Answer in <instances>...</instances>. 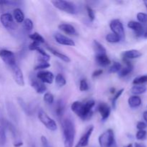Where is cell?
<instances>
[{"label":"cell","instance_id":"obj_1","mask_svg":"<svg viewBox=\"0 0 147 147\" xmlns=\"http://www.w3.org/2000/svg\"><path fill=\"white\" fill-rule=\"evenodd\" d=\"M95 104L96 103L93 100H89L85 103L80 101H75L72 103L71 110L82 120L86 121L91 118L93 115L92 109L94 107Z\"/></svg>","mask_w":147,"mask_h":147},{"label":"cell","instance_id":"obj_2","mask_svg":"<svg viewBox=\"0 0 147 147\" xmlns=\"http://www.w3.org/2000/svg\"><path fill=\"white\" fill-rule=\"evenodd\" d=\"M64 147H73L76 136V127L71 119H65L62 122Z\"/></svg>","mask_w":147,"mask_h":147},{"label":"cell","instance_id":"obj_3","mask_svg":"<svg viewBox=\"0 0 147 147\" xmlns=\"http://www.w3.org/2000/svg\"><path fill=\"white\" fill-rule=\"evenodd\" d=\"M52 4L58 9L65 11L66 13L71 14H75L78 13V9L76 4L73 2L64 0H55L51 1Z\"/></svg>","mask_w":147,"mask_h":147},{"label":"cell","instance_id":"obj_4","mask_svg":"<svg viewBox=\"0 0 147 147\" xmlns=\"http://www.w3.org/2000/svg\"><path fill=\"white\" fill-rule=\"evenodd\" d=\"M100 147H111L114 144V133L112 129H108L98 138Z\"/></svg>","mask_w":147,"mask_h":147},{"label":"cell","instance_id":"obj_5","mask_svg":"<svg viewBox=\"0 0 147 147\" xmlns=\"http://www.w3.org/2000/svg\"><path fill=\"white\" fill-rule=\"evenodd\" d=\"M38 119L40 121V122L47 129H49L50 131H55L57 130V124H56V122L53 119H51L44 111L40 110L39 111Z\"/></svg>","mask_w":147,"mask_h":147},{"label":"cell","instance_id":"obj_6","mask_svg":"<svg viewBox=\"0 0 147 147\" xmlns=\"http://www.w3.org/2000/svg\"><path fill=\"white\" fill-rule=\"evenodd\" d=\"M110 28L113 34L120 37L121 40L125 39V31L123 24L119 20H113L110 23Z\"/></svg>","mask_w":147,"mask_h":147},{"label":"cell","instance_id":"obj_7","mask_svg":"<svg viewBox=\"0 0 147 147\" xmlns=\"http://www.w3.org/2000/svg\"><path fill=\"white\" fill-rule=\"evenodd\" d=\"M0 21L3 27L7 30H14L17 28L12 15L9 13H4L0 16Z\"/></svg>","mask_w":147,"mask_h":147},{"label":"cell","instance_id":"obj_8","mask_svg":"<svg viewBox=\"0 0 147 147\" xmlns=\"http://www.w3.org/2000/svg\"><path fill=\"white\" fill-rule=\"evenodd\" d=\"M0 57L9 67H12L16 65V57L13 52L8 50H0Z\"/></svg>","mask_w":147,"mask_h":147},{"label":"cell","instance_id":"obj_9","mask_svg":"<svg viewBox=\"0 0 147 147\" xmlns=\"http://www.w3.org/2000/svg\"><path fill=\"white\" fill-rule=\"evenodd\" d=\"M11 72L13 74V78L14 79V81L16 82L18 86H24V79L23 73L17 64L14 65V66L11 67Z\"/></svg>","mask_w":147,"mask_h":147},{"label":"cell","instance_id":"obj_10","mask_svg":"<svg viewBox=\"0 0 147 147\" xmlns=\"http://www.w3.org/2000/svg\"><path fill=\"white\" fill-rule=\"evenodd\" d=\"M37 78L42 82L43 83H48L51 84L53 83L55 79V76L53 73L50 71L42 70L37 74Z\"/></svg>","mask_w":147,"mask_h":147},{"label":"cell","instance_id":"obj_11","mask_svg":"<svg viewBox=\"0 0 147 147\" xmlns=\"http://www.w3.org/2000/svg\"><path fill=\"white\" fill-rule=\"evenodd\" d=\"M93 129L94 127L93 126H90L88 128L87 131H86V133L81 136L80 139L79 140V142H78L77 144L76 145V147H86L88 145L89 143V139H90V136H91L92 133L93 131Z\"/></svg>","mask_w":147,"mask_h":147},{"label":"cell","instance_id":"obj_12","mask_svg":"<svg viewBox=\"0 0 147 147\" xmlns=\"http://www.w3.org/2000/svg\"><path fill=\"white\" fill-rule=\"evenodd\" d=\"M54 38L55 41L60 45L67 46H75L76 43L72 39L60 34V33H55L54 34Z\"/></svg>","mask_w":147,"mask_h":147},{"label":"cell","instance_id":"obj_13","mask_svg":"<svg viewBox=\"0 0 147 147\" xmlns=\"http://www.w3.org/2000/svg\"><path fill=\"white\" fill-rule=\"evenodd\" d=\"M31 86L37 93H40V94L44 93L47 90V87L45 83L38 80L37 78H33L31 79Z\"/></svg>","mask_w":147,"mask_h":147},{"label":"cell","instance_id":"obj_14","mask_svg":"<svg viewBox=\"0 0 147 147\" xmlns=\"http://www.w3.org/2000/svg\"><path fill=\"white\" fill-rule=\"evenodd\" d=\"M98 110L101 116L102 121H105L109 117L111 113V109L106 103H100L98 106Z\"/></svg>","mask_w":147,"mask_h":147},{"label":"cell","instance_id":"obj_15","mask_svg":"<svg viewBox=\"0 0 147 147\" xmlns=\"http://www.w3.org/2000/svg\"><path fill=\"white\" fill-rule=\"evenodd\" d=\"M128 27L133 31L137 37H141L144 34V27L141 23L135 21H130L128 23Z\"/></svg>","mask_w":147,"mask_h":147},{"label":"cell","instance_id":"obj_16","mask_svg":"<svg viewBox=\"0 0 147 147\" xmlns=\"http://www.w3.org/2000/svg\"><path fill=\"white\" fill-rule=\"evenodd\" d=\"M7 113L9 116L10 119L14 122H18L19 121V114L17 113V109L15 108L14 105L11 102H7Z\"/></svg>","mask_w":147,"mask_h":147},{"label":"cell","instance_id":"obj_17","mask_svg":"<svg viewBox=\"0 0 147 147\" xmlns=\"http://www.w3.org/2000/svg\"><path fill=\"white\" fill-rule=\"evenodd\" d=\"M142 55V53L137 50H129L124 51L122 53L123 59L132 60V59L139 58Z\"/></svg>","mask_w":147,"mask_h":147},{"label":"cell","instance_id":"obj_18","mask_svg":"<svg viewBox=\"0 0 147 147\" xmlns=\"http://www.w3.org/2000/svg\"><path fill=\"white\" fill-rule=\"evenodd\" d=\"M123 61L126 63V66L123 68L121 69L120 71L119 72V77L120 78H123L127 76L128 75L130 74L132 71H133L134 66L131 64V63L129 62V60H126V59H123Z\"/></svg>","mask_w":147,"mask_h":147},{"label":"cell","instance_id":"obj_19","mask_svg":"<svg viewBox=\"0 0 147 147\" xmlns=\"http://www.w3.org/2000/svg\"><path fill=\"white\" fill-rule=\"evenodd\" d=\"M96 61L98 65L102 67H106L111 64V60L109 58L106 54L97 55H96Z\"/></svg>","mask_w":147,"mask_h":147},{"label":"cell","instance_id":"obj_20","mask_svg":"<svg viewBox=\"0 0 147 147\" xmlns=\"http://www.w3.org/2000/svg\"><path fill=\"white\" fill-rule=\"evenodd\" d=\"M58 28L60 30L64 32L65 33H66L67 34H70V35H76L77 34L76 28L73 25H71V24L63 23V24H59Z\"/></svg>","mask_w":147,"mask_h":147},{"label":"cell","instance_id":"obj_21","mask_svg":"<svg viewBox=\"0 0 147 147\" xmlns=\"http://www.w3.org/2000/svg\"><path fill=\"white\" fill-rule=\"evenodd\" d=\"M46 48H47V50L52 53V54L54 55L55 56H56V57H58V58H60V60H62L63 61L65 62V63H70V57H67V56L63 54V53H60V52L57 51V50H55V49H53V47H50L49 45H46Z\"/></svg>","mask_w":147,"mask_h":147},{"label":"cell","instance_id":"obj_22","mask_svg":"<svg viewBox=\"0 0 147 147\" xmlns=\"http://www.w3.org/2000/svg\"><path fill=\"white\" fill-rule=\"evenodd\" d=\"M142 99L139 96H132L128 100V103H129V106L131 109H136V108L139 107L142 105Z\"/></svg>","mask_w":147,"mask_h":147},{"label":"cell","instance_id":"obj_23","mask_svg":"<svg viewBox=\"0 0 147 147\" xmlns=\"http://www.w3.org/2000/svg\"><path fill=\"white\" fill-rule=\"evenodd\" d=\"M65 105L63 100H58L57 101L55 106V113L58 117H62L65 112Z\"/></svg>","mask_w":147,"mask_h":147},{"label":"cell","instance_id":"obj_24","mask_svg":"<svg viewBox=\"0 0 147 147\" xmlns=\"http://www.w3.org/2000/svg\"><path fill=\"white\" fill-rule=\"evenodd\" d=\"M13 18L17 23H22L24 20V14L20 9L17 8L13 11Z\"/></svg>","mask_w":147,"mask_h":147},{"label":"cell","instance_id":"obj_25","mask_svg":"<svg viewBox=\"0 0 147 147\" xmlns=\"http://www.w3.org/2000/svg\"><path fill=\"white\" fill-rule=\"evenodd\" d=\"M93 47H94V51L96 53V55H102L106 54V50L99 42L97 40L93 41Z\"/></svg>","mask_w":147,"mask_h":147},{"label":"cell","instance_id":"obj_26","mask_svg":"<svg viewBox=\"0 0 147 147\" xmlns=\"http://www.w3.org/2000/svg\"><path fill=\"white\" fill-rule=\"evenodd\" d=\"M147 88L144 86H134L131 89V92L135 95H141L146 93Z\"/></svg>","mask_w":147,"mask_h":147},{"label":"cell","instance_id":"obj_27","mask_svg":"<svg viewBox=\"0 0 147 147\" xmlns=\"http://www.w3.org/2000/svg\"><path fill=\"white\" fill-rule=\"evenodd\" d=\"M17 100H18V103L19 104H20V107L22 109V110L24 111V113L27 115H28V116H31V109L28 107V106H27V103L24 102V100H23V99L20 98H17Z\"/></svg>","mask_w":147,"mask_h":147},{"label":"cell","instance_id":"obj_28","mask_svg":"<svg viewBox=\"0 0 147 147\" xmlns=\"http://www.w3.org/2000/svg\"><path fill=\"white\" fill-rule=\"evenodd\" d=\"M7 143L6 129L0 126V147H4Z\"/></svg>","mask_w":147,"mask_h":147},{"label":"cell","instance_id":"obj_29","mask_svg":"<svg viewBox=\"0 0 147 147\" xmlns=\"http://www.w3.org/2000/svg\"><path fill=\"white\" fill-rule=\"evenodd\" d=\"M106 41L110 43H116L121 41L120 37L116 35V34H113V33H109V34H108L106 37Z\"/></svg>","mask_w":147,"mask_h":147},{"label":"cell","instance_id":"obj_30","mask_svg":"<svg viewBox=\"0 0 147 147\" xmlns=\"http://www.w3.org/2000/svg\"><path fill=\"white\" fill-rule=\"evenodd\" d=\"M147 83V75L138 76L133 80V84L135 86H140L141 84Z\"/></svg>","mask_w":147,"mask_h":147},{"label":"cell","instance_id":"obj_31","mask_svg":"<svg viewBox=\"0 0 147 147\" xmlns=\"http://www.w3.org/2000/svg\"><path fill=\"white\" fill-rule=\"evenodd\" d=\"M55 79L56 84H57L59 87H63L64 86H65L66 80L64 76L62 74H60V73L57 74Z\"/></svg>","mask_w":147,"mask_h":147},{"label":"cell","instance_id":"obj_32","mask_svg":"<svg viewBox=\"0 0 147 147\" xmlns=\"http://www.w3.org/2000/svg\"><path fill=\"white\" fill-rule=\"evenodd\" d=\"M29 37H30V38L31 39V40H32L33 41L37 42H39L40 44V43H45V39L43 38V37H42V36L37 32H34L33 34H30Z\"/></svg>","mask_w":147,"mask_h":147},{"label":"cell","instance_id":"obj_33","mask_svg":"<svg viewBox=\"0 0 147 147\" xmlns=\"http://www.w3.org/2000/svg\"><path fill=\"white\" fill-rule=\"evenodd\" d=\"M121 69V65L119 62H113V64L112 65L111 67L109 68V72L110 73H119Z\"/></svg>","mask_w":147,"mask_h":147},{"label":"cell","instance_id":"obj_34","mask_svg":"<svg viewBox=\"0 0 147 147\" xmlns=\"http://www.w3.org/2000/svg\"><path fill=\"white\" fill-rule=\"evenodd\" d=\"M9 122L6 119V118L4 117V113H3L2 110L0 109V126H2L4 129H7L8 127V124Z\"/></svg>","mask_w":147,"mask_h":147},{"label":"cell","instance_id":"obj_35","mask_svg":"<svg viewBox=\"0 0 147 147\" xmlns=\"http://www.w3.org/2000/svg\"><path fill=\"white\" fill-rule=\"evenodd\" d=\"M124 91V89L122 88L121 90H119V91L116 92V93L115 94V96H113V100H112V106H113V108L114 109H116V102H117V100L121 97V96L122 95V93Z\"/></svg>","mask_w":147,"mask_h":147},{"label":"cell","instance_id":"obj_36","mask_svg":"<svg viewBox=\"0 0 147 147\" xmlns=\"http://www.w3.org/2000/svg\"><path fill=\"white\" fill-rule=\"evenodd\" d=\"M24 28L27 32H31L33 29V22L30 19H26L24 20Z\"/></svg>","mask_w":147,"mask_h":147},{"label":"cell","instance_id":"obj_37","mask_svg":"<svg viewBox=\"0 0 147 147\" xmlns=\"http://www.w3.org/2000/svg\"><path fill=\"white\" fill-rule=\"evenodd\" d=\"M50 67V64L48 62H39V64L34 67V70H44V69H47Z\"/></svg>","mask_w":147,"mask_h":147},{"label":"cell","instance_id":"obj_38","mask_svg":"<svg viewBox=\"0 0 147 147\" xmlns=\"http://www.w3.org/2000/svg\"><path fill=\"white\" fill-rule=\"evenodd\" d=\"M43 99H44V101L47 103V104H53V102H54V96L50 93H46L44 95Z\"/></svg>","mask_w":147,"mask_h":147},{"label":"cell","instance_id":"obj_39","mask_svg":"<svg viewBox=\"0 0 147 147\" xmlns=\"http://www.w3.org/2000/svg\"><path fill=\"white\" fill-rule=\"evenodd\" d=\"M136 137L139 141L145 140L147 137V132L145 130L138 131V132L136 134Z\"/></svg>","mask_w":147,"mask_h":147},{"label":"cell","instance_id":"obj_40","mask_svg":"<svg viewBox=\"0 0 147 147\" xmlns=\"http://www.w3.org/2000/svg\"><path fill=\"white\" fill-rule=\"evenodd\" d=\"M89 89L88 83L86 79H82L80 81V91H86Z\"/></svg>","mask_w":147,"mask_h":147},{"label":"cell","instance_id":"obj_41","mask_svg":"<svg viewBox=\"0 0 147 147\" xmlns=\"http://www.w3.org/2000/svg\"><path fill=\"white\" fill-rule=\"evenodd\" d=\"M86 11H87L88 15L90 21V22L94 21L96 15H95V12H94V11L93 10V9H92L90 7H89V6H86Z\"/></svg>","mask_w":147,"mask_h":147},{"label":"cell","instance_id":"obj_42","mask_svg":"<svg viewBox=\"0 0 147 147\" xmlns=\"http://www.w3.org/2000/svg\"><path fill=\"white\" fill-rule=\"evenodd\" d=\"M137 20L139 23H146L147 22V14L144 12H139L137 14Z\"/></svg>","mask_w":147,"mask_h":147},{"label":"cell","instance_id":"obj_43","mask_svg":"<svg viewBox=\"0 0 147 147\" xmlns=\"http://www.w3.org/2000/svg\"><path fill=\"white\" fill-rule=\"evenodd\" d=\"M17 1H7V0H1L0 1V5H17Z\"/></svg>","mask_w":147,"mask_h":147},{"label":"cell","instance_id":"obj_44","mask_svg":"<svg viewBox=\"0 0 147 147\" xmlns=\"http://www.w3.org/2000/svg\"><path fill=\"white\" fill-rule=\"evenodd\" d=\"M29 50H36L37 48L40 47V43L37 42L33 41L31 44L29 45Z\"/></svg>","mask_w":147,"mask_h":147},{"label":"cell","instance_id":"obj_45","mask_svg":"<svg viewBox=\"0 0 147 147\" xmlns=\"http://www.w3.org/2000/svg\"><path fill=\"white\" fill-rule=\"evenodd\" d=\"M146 127H147V124L145 123V122H143V121L138 122L137 125H136V128L139 129V131L144 130Z\"/></svg>","mask_w":147,"mask_h":147},{"label":"cell","instance_id":"obj_46","mask_svg":"<svg viewBox=\"0 0 147 147\" xmlns=\"http://www.w3.org/2000/svg\"><path fill=\"white\" fill-rule=\"evenodd\" d=\"M41 142L42 144L43 147H52L49 144L48 140L47 139V138L44 136H41Z\"/></svg>","mask_w":147,"mask_h":147},{"label":"cell","instance_id":"obj_47","mask_svg":"<svg viewBox=\"0 0 147 147\" xmlns=\"http://www.w3.org/2000/svg\"><path fill=\"white\" fill-rule=\"evenodd\" d=\"M103 70L102 69H99V70H95L94 72L93 73V75H92V76H93V78H96V77H98V76H100V75H102V73H103Z\"/></svg>","mask_w":147,"mask_h":147},{"label":"cell","instance_id":"obj_48","mask_svg":"<svg viewBox=\"0 0 147 147\" xmlns=\"http://www.w3.org/2000/svg\"><path fill=\"white\" fill-rule=\"evenodd\" d=\"M23 145V142H20V141H17L16 142H14V147H20Z\"/></svg>","mask_w":147,"mask_h":147},{"label":"cell","instance_id":"obj_49","mask_svg":"<svg viewBox=\"0 0 147 147\" xmlns=\"http://www.w3.org/2000/svg\"><path fill=\"white\" fill-rule=\"evenodd\" d=\"M134 147H146L144 144L141 143H135L134 144Z\"/></svg>","mask_w":147,"mask_h":147},{"label":"cell","instance_id":"obj_50","mask_svg":"<svg viewBox=\"0 0 147 147\" xmlns=\"http://www.w3.org/2000/svg\"><path fill=\"white\" fill-rule=\"evenodd\" d=\"M143 118L144 120L147 123V111H144L143 113Z\"/></svg>","mask_w":147,"mask_h":147},{"label":"cell","instance_id":"obj_51","mask_svg":"<svg viewBox=\"0 0 147 147\" xmlns=\"http://www.w3.org/2000/svg\"><path fill=\"white\" fill-rule=\"evenodd\" d=\"M110 92L111 93H112V94H113V93H115V88H111L110 90Z\"/></svg>","mask_w":147,"mask_h":147},{"label":"cell","instance_id":"obj_52","mask_svg":"<svg viewBox=\"0 0 147 147\" xmlns=\"http://www.w3.org/2000/svg\"><path fill=\"white\" fill-rule=\"evenodd\" d=\"M144 38L147 39V28H146V31H145L144 32Z\"/></svg>","mask_w":147,"mask_h":147},{"label":"cell","instance_id":"obj_53","mask_svg":"<svg viewBox=\"0 0 147 147\" xmlns=\"http://www.w3.org/2000/svg\"><path fill=\"white\" fill-rule=\"evenodd\" d=\"M125 147H134V146L132 144H129V145H127V146H126Z\"/></svg>","mask_w":147,"mask_h":147},{"label":"cell","instance_id":"obj_54","mask_svg":"<svg viewBox=\"0 0 147 147\" xmlns=\"http://www.w3.org/2000/svg\"><path fill=\"white\" fill-rule=\"evenodd\" d=\"M144 4H145V7H146V8L147 9V1H144Z\"/></svg>","mask_w":147,"mask_h":147}]
</instances>
